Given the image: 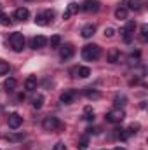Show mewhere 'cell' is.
<instances>
[{
  "label": "cell",
  "instance_id": "obj_1",
  "mask_svg": "<svg viewBox=\"0 0 148 150\" xmlns=\"http://www.w3.org/2000/svg\"><path fill=\"white\" fill-rule=\"evenodd\" d=\"M99 54H101V49L96 44H87V45L82 47V58L85 61H94V59L99 58Z\"/></svg>",
  "mask_w": 148,
  "mask_h": 150
},
{
  "label": "cell",
  "instance_id": "obj_2",
  "mask_svg": "<svg viewBox=\"0 0 148 150\" xmlns=\"http://www.w3.org/2000/svg\"><path fill=\"white\" fill-rule=\"evenodd\" d=\"M9 42H11V47L16 51V52H21L25 49V35L19 33V32H14L11 37H9Z\"/></svg>",
  "mask_w": 148,
  "mask_h": 150
},
{
  "label": "cell",
  "instance_id": "obj_3",
  "mask_svg": "<svg viewBox=\"0 0 148 150\" xmlns=\"http://www.w3.org/2000/svg\"><path fill=\"white\" fill-rule=\"evenodd\" d=\"M108 122H111V124H118V122H122L124 119H125V112L122 110V108H113V110H110V112L106 113V117H105Z\"/></svg>",
  "mask_w": 148,
  "mask_h": 150
},
{
  "label": "cell",
  "instance_id": "obj_4",
  "mask_svg": "<svg viewBox=\"0 0 148 150\" xmlns=\"http://www.w3.org/2000/svg\"><path fill=\"white\" fill-rule=\"evenodd\" d=\"M59 126H61V122H59V119L54 117V115H47V117H44V120H42V127H44L45 131H56Z\"/></svg>",
  "mask_w": 148,
  "mask_h": 150
},
{
  "label": "cell",
  "instance_id": "obj_5",
  "mask_svg": "<svg viewBox=\"0 0 148 150\" xmlns=\"http://www.w3.org/2000/svg\"><path fill=\"white\" fill-rule=\"evenodd\" d=\"M52 19H54V11H45L35 18V23L38 26H47L49 23H52Z\"/></svg>",
  "mask_w": 148,
  "mask_h": 150
},
{
  "label": "cell",
  "instance_id": "obj_6",
  "mask_svg": "<svg viewBox=\"0 0 148 150\" xmlns=\"http://www.w3.org/2000/svg\"><path fill=\"white\" fill-rule=\"evenodd\" d=\"M99 0H84L82 2V5H80V9L84 11V12H98L99 11Z\"/></svg>",
  "mask_w": 148,
  "mask_h": 150
},
{
  "label": "cell",
  "instance_id": "obj_7",
  "mask_svg": "<svg viewBox=\"0 0 148 150\" xmlns=\"http://www.w3.org/2000/svg\"><path fill=\"white\" fill-rule=\"evenodd\" d=\"M75 49L73 45H70V44H65V45H59V58L65 61V59H70L72 56H73Z\"/></svg>",
  "mask_w": 148,
  "mask_h": 150
},
{
  "label": "cell",
  "instance_id": "obj_8",
  "mask_svg": "<svg viewBox=\"0 0 148 150\" xmlns=\"http://www.w3.org/2000/svg\"><path fill=\"white\" fill-rule=\"evenodd\" d=\"M21 124H23V117L19 113H11L9 115V127L11 129H18Z\"/></svg>",
  "mask_w": 148,
  "mask_h": 150
},
{
  "label": "cell",
  "instance_id": "obj_9",
  "mask_svg": "<svg viewBox=\"0 0 148 150\" xmlns=\"http://www.w3.org/2000/svg\"><path fill=\"white\" fill-rule=\"evenodd\" d=\"M28 18H30V11H28L26 7H18V9L14 11V19L25 21V19H28Z\"/></svg>",
  "mask_w": 148,
  "mask_h": 150
},
{
  "label": "cell",
  "instance_id": "obj_10",
  "mask_svg": "<svg viewBox=\"0 0 148 150\" xmlns=\"http://www.w3.org/2000/svg\"><path fill=\"white\" fill-rule=\"evenodd\" d=\"M38 86V80L35 75H30V77H26V80H25V89L26 91H35Z\"/></svg>",
  "mask_w": 148,
  "mask_h": 150
},
{
  "label": "cell",
  "instance_id": "obj_11",
  "mask_svg": "<svg viewBox=\"0 0 148 150\" xmlns=\"http://www.w3.org/2000/svg\"><path fill=\"white\" fill-rule=\"evenodd\" d=\"M73 100H75V91H65L59 96V101L63 105H70V103H73Z\"/></svg>",
  "mask_w": 148,
  "mask_h": 150
},
{
  "label": "cell",
  "instance_id": "obj_12",
  "mask_svg": "<svg viewBox=\"0 0 148 150\" xmlns=\"http://www.w3.org/2000/svg\"><path fill=\"white\" fill-rule=\"evenodd\" d=\"M78 9H80V5H78V4H70V5L66 7V11L63 12V19H70L73 14L78 12Z\"/></svg>",
  "mask_w": 148,
  "mask_h": 150
},
{
  "label": "cell",
  "instance_id": "obj_13",
  "mask_svg": "<svg viewBox=\"0 0 148 150\" xmlns=\"http://www.w3.org/2000/svg\"><path fill=\"white\" fill-rule=\"evenodd\" d=\"M45 44H47V38L44 35H37V37L32 38V47L33 49H42V47H45Z\"/></svg>",
  "mask_w": 148,
  "mask_h": 150
},
{
  "label": "cell",
  "instance_id": "obj_14",
  "mask_svg": "<svg viewBox=\"0 0 148 150\" xmlns=\"http://www.w3.org/2000/svg\"><path fill=\"white\" fill-rule=\"evenodd\" d=\"M80 33H82V37L84 38H91L94 33H96V26H94V25H85V26L82 28Z\"/></svg>",
  "mask_w": 148,
  "mask_h": 150
},
{
  "label": "cell",
  "instance_id": "obj_15",
  "mask_svg": "<svg viewBox=\"0 0 148 150\" xmlns=\"http://www.w3.org/2000/svg\"><path fill=\"white\" fill-rule=\"evenodd\" d=\"M125 4H129V9L131 11H141L143 9V5H145V0H127Z\"/></svg>",
  "mask_w": 148,
  "mask_h": 150
},
{
  "label": "cell",
  "instance_id": "obj_16",
  "mask_svg": "<svg viewBox=\"0 0 148 150\" xmlns=\"http://www.w3.org/2000/svg\"><path fill=\"white\" fill-rule=\"evenodd\" d=\"M108 61H110V63L120 61V51H118L117 47H111L110 51H108Z\"/></svg>",
  "mask_w": 148,
  "mask_h": 150
},
{
  "label": "cell",
  "instance_id": "obj_17",
  "mask_svg": "<svg viewBox=\"0 0 148 150\" xmlns=\"http://www.w3.org/2000/svg\"><path fill=\"white\" fill-rule=\"evenodd\" d=\"M73 72L77 74V77H82V79H87V77L91 75V70H89L87 67H77Z\"/></svg>",
  "mask_w": 148,
  "mask_h": 150
},
{
  "label": "cell",
  "instance_id": "obj_18",
  "mask_svg": "<svg viewBox=\"0 0 148 150\" xmlns=\"http://www.w3.org/2000/svg\"><path fill=\"white\" fill-rule=\"evenodd\" d=\"M115 136L124 142V140H127V138L131 136V133H129L127 129H122V127H120V129H115Z\"/></svg>",
  "mask_w": 148,
  "mask_h": 150
},
{
  "label": "cell",
  "instance_id": "obj_19",
  "mask_svg": "<svg viewBox=\"0 0 148 150\" xmlns=\"http://www.w3.org/2000/svg\"><path fill=\"white\" fill-rule=\"evenodd\" d=\"M115 18L117 19H127V9L124 5H120L117 11H115Z\"/></svg>",
  "mask_w": 148,
  "mask_h": 150
},
{
  "label": "cell",
  "instance_id": "obj_20",
  "mask_svg": "<svg viewBox=\"0 0 148 150\" xmlns=\"http://www.w3.org/2000/svg\"><path fill=\"white\" fill-rule=\"evenodd\" d=\"M87 145H89V134H84V136L80 138V142H78L77 149H78V150H87Z\"/></svg>",
  "mask_w": 148,
  "mask_h": 150
},
{
  "label": "cell",
  "instance_id": "obj_21",
  "mask_svg": "<svg viewBox=\"0 0 148 150\" xmlns=\"http://www.w3.org/2000/svg\"><path fill=\"white\" fill-rule=\"evenodd\" d=\"M84 119H85L87 122H92V120H94V110H92L91 107H85V108H84Z\"/></svg>",
  "mask_w": 148,
  "mask_h": 150
},
{
  "label": "cell",
  "instance_id": "obj_22",
  "mask_svg": "<svg viewBox=\"0 0 148 150\" xmlns=\"http://www.w3.org/2000/svg\"><path fill=\"white\" fill-rule=\"evenodd\" d=\"M32 105H33V108H42V105H44V96L42 94H37L33 100H32Z\"/></svg>",
  "mask_w": 148,
  "mask_h": 150
},
{
  "label": "cell",
  "instance_id": "obj_23",
  "mask_svg": "<svg viewBox=\"0 0 148 150\" xmlns=\"http://www.w3.org/2000/svg\"><path fill=\"white\" fill-rule=\"evenodd\" d=\"M120 35H122V38H124V42H125V44H129V42L132 40V37H134V33L127 32L125 28H122V30H120Z\"/></svg>",
  "mask_w": 148,
  "mask_h": 150
},
{
  "label": "cell",
  "instance_id": "obj_24",
  "mask_svg": "<svg viewBox=\"0 0 148 150\" xmlns=\"http://www.w3.org/2000/svg\"><path fill=\"white\" fill-rule=\"evenodd\" d=\"M49 44H51L52 49H58V47L61 45V37H59V35H52L51 40H49Z\"/></svg>",
  "mask_w": 148,
  "mask_h": 150
},
{
  "label": "cell",
  "instance_id": "obj_25",
  "mask_svg": "<svg viewBox=\"0 0 148 150\" xmlns=\"http://www.w3.org/2000/svg\"><path fill=\"white\" fill-rule=\"evenodd\" d=\"M9 70H11V67H9V63H7V61H4V59H0V75H5V74H9Z\"/></svg>",
  "mask_w": 148,
  "mask_h": 150
},
{
  "label": "cell",
  "instance_id": "obj_26",
  "mask_svg": "<svg viewBox=\"0 0 148 150\" xmlns=\"http://www.w3.org/2000/svg\"><path fill=\"white\" fill-rule=\"evenodd\" d=\"M16 84H18V82H16V79H7V80L4 82V86H5V89H7V91H12V89L16 87Z\"/></svg>",
  "mask_w": 148,
  "mask_h": 150
},
{
  "label": "cell",
  "instance_id": "obj_27",
  "mask_svg": "<svg viewBox=\"0 0 148 150\" xmlns=\"http://www.w3.org/2000/svg\"><path fill=\"white\" fill-rule=\"evenodd\" d=\"M23 138H25V134H11V133L5 134V140H9V142H18V140H23Z\"/></svg>",
  "mask_w": 148,
  "mask_h": 150
},
{
  "label": "cell",
  "instance_id": "obj_28",
  "mask_svg": "<svg viewBox=\"0 0 148 150\" xmlns=\"http://www.w3.org/2000/svg\"><path fill=\"white\" fill-rule=\"evenodd\" d=\"M125 101H127V98H125V96H117V98H115V107H117V108H120V107H124V105H125Z\"/></svg>",
  "mask_w": 148,
  "mask_h": 150
},
{
  "label": "cell",
  "instance_id": "obj_29",
  "mask_svg": "<svg viewBox=\"0 0 148 150\" xmlns=\"http://www.w3.org/2000/svg\"><path fill=\"white\" fill-rule=\"evenodd\" d=\"M0 25H4V26H9V25H11V19H9V16H5V14H2V12H0Z\"/></svg>",
  "mask_w": 148,
  "mask_h": 150
},
{
  "label": "cell",
  "instance_id": "obj_30",
  "mask_svg": "<svg viewBox=\"0 0 148 150\" xmlns=\"http://www.w3.org/2000/svg\"><path fill=\"white\" fill-rule=\"evenodd\" d=\"M85 94H87L89 98H99V93L92 91V87H87V89H85Z\"/></svg>",
  "mask_w": 148,
  "mask_h": 150
},
{
  "label": "cell",
  "instance_id": "obj_31",
  "mask_svg": "<svg viewBox=\"0 0 148 150\" xmlns=\"http://www.w3.org/2000/svg\"><path fill=\"white\" fill-rule=\"evenodd\" d=\"M134 28H136V23H134V21H129V23L125 25V30L131 32V33H134Z\"/></svg>",
  "mask_w": 148,
  "mask_h": 150
},
{
  "label": "cell",
  "instance_id": "obj_32",
  "mask_svg": "<svg viewBox=\"0 0 148 150\" xmlns=\"http://www.w3.org/2000/svg\"><path fill=\"white\" fill-rule=\"evenodd\" d=\"M138 129H140V124H138V122H136V124H134V122H132V124H131V126H129V129H127V131H129V133H131V134H132V133H136V131H138Z\"/></svg>",
  "mask_w": 148,
  "mask_h": 150
},
{
  "label": "cell",
  "instance_id": "obj_33",
  "mask_svg": "<svg viewBox=\"0 0 148 150\" xmlns=\"http://www.w3.org/2000/svg\"><path fill=\"white\" fill-rule=\"evenodd\" d=\"M147 37H148V26L147 25H143V26H141V38L147 40Z\"/></svg>",
  "mask_w": 148,
  "mask_h": 150
},
{
  "label": "cell",
  "instance_id": "obj_34",
  "mask_svg": "<svg viewBox=\"0 0 148 150\" xmlns=\"http://www.w3.org/2000/svg\"><path fill=\"white\" fill-rule=\"evenodd\" d=\"M113 35H115V30H113V28H105V37H113Z\"/></svg>",
  "mask_w": 148,
  "mask_h": 150
},
{
  "label": "cell",
  "instance_id": "obj_35",
  "mask_svg": "<svg viewBox=\"0 0 148 150\" xmlns=\"http://www.w3.org/2000/svg\"><path fill=\"white\" fill-rule=\"evenodd\" d=\"M99 131H101L99 127H89V129H87V134H98Z\"/></svg>",
  "mask_w": 148,
  "mask_h": 150
},
{
  "label": "cell",
  "instance_id": "obj_36",
  "mask_svg": "<svg viewBox=\"0 0 148 150\" xmlns=\"http://www.w3.org/2000/svg\"><path fill=\"white\" fill-rule=\"evenodd\" d=\"M51 150H65V143H61V142H58V143H56V145H54V147H52Z\"/></svg>",
  "mask_w": 148,
  "mask_h": 150
},
{
  "label": "cell",
  "instance_id": "obj_37",
  "mask_svg": "<svg viewBox=\"0 0 148 150\" xmlns=\"http://www.w3.org/2000/svg\"><path fill=\"white\" fill-rule=\"evenodd\" d=\"M113 150H125V149H122V147H115Z\"/></svg>",
  "mask_w": 148,
  "mask_h": 150
},
{
  "label": "cell",
  "instance_id": "obj_38",
  "mask_svg": "<svg viewBox=\"0 0 148 150\" xmlns=\"http://www.w3.org/2000/svg\"><path fill=\"white\" fill-rule=\"evenodd\" d=\"M0 12H2V5H0Z\"/></svg>",
  "mask_w": 148,
  "mask_h": 150
}]
</instances>
